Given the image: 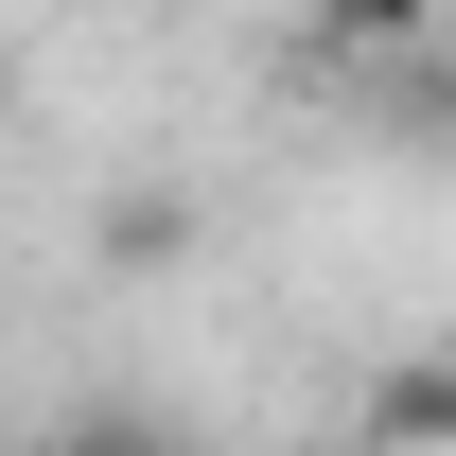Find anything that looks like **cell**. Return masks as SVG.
I'll return each mask as SVG.
<instances>
[{
    "label": "cell",
    "instance_id": "obj_3",
    "mask_svg": "<svg viewBox=\"0 0 456 456\" xmlns=\"http://www.w3.org/2000/svg\"><path fill=\"white\" fill-rule=\"evenodd\" d=\"M439 0H316V53H421Z\"/></svg>",
    "mask_w": 456,
    "mask_h": 456
},
{
    "label": "cell",
    "instance_id": "obj_4",
    "mask_svg": "<svg viewBox=\"0 0 456 456\" xmlns=\"http://www.w3.org/2000/svg\"><path fill=\"white\" fill-rule=\"evenodd\" d=\"M175 246H193V211H175V193H141V211H106V264H175Z\"/></svg>",
    "mask_w": 456,
    "mask_h": 456
},
{
    "label": "cell",
    "instance_id": "obj_2",
    "mask_svg": "<svg viewBox=\"0 0 456 456\" xmlns=\"http://www.w3.org/2000/svg\"><path fill=\"white\" fill-rule=\"evenodd\" d=\"M36 456H193V421H175V403H70Z\"/></svg>",
    "mask_w": 456,
    "mask_h": 456
},
{
    "label": "cell",
    "instance_id": "obj_1",
    "mask_svg": "<svg viewBox=\"0 0 456 456\" xmlns=\"http://www.w3.org/2000/svg\"><path fill=\"white\" fill-rule=\"evenodd\" d=\"M369 439H387V456H456V351H421V369L369 387Z\"/></svg>",
    "mask_w": 456,
    "mask_h": 456
}]
</instances>
